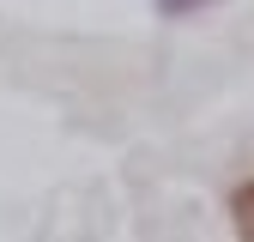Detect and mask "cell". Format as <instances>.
Here are the masks:
<instances>
[{"label":"cell","mask_w":254,"mask_h":242,"mask_svg":"<svg viewBox=\"0 0 254 242\" xmlns=\"http://www.w3.org/2000/svg\"><path fill=\"white\" fill-rule=\"evenodd\" d=\"M230 224H236V236L254 242V182H236L230 188Z\"/></svg>","instance_id":"cell-1"},{"label":"cell","mask_w":254,"mask_h":242,"mask_svg":"<svg viewBox=\"0 0 254 242\" xmlns=\"http://www.w3.org/2000/svg\"><path fill=\"white\" fill-rule=\"evenodd\" d=\"M151 6H157V18H170V24H176V18H194V12H212L218 0H151Z\"/></svg>","instance_id":"cell-2"}]
</instances>
